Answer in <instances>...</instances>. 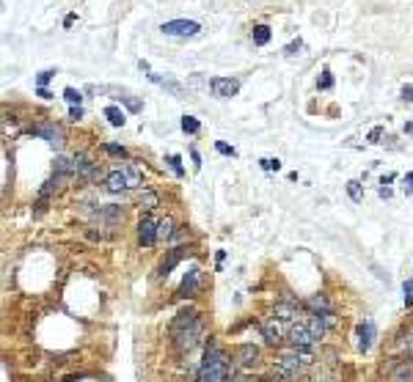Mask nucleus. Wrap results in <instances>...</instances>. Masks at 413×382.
Returning <instances> with one entry per match:
<instances>
[{
  "label": "nucleus",
  "instance_id": "nucleus-33",
  "mask_svg": "<svg viewBox=\"0 0 413 382\" xmlns=\"http://www.w3.org/2000/svg\"><path fill=\"white\" fill-rule=\"evenodd\" d=\"M119 99H124V102H127V107H130L132 113H138L141 107H144V105H141V99H132V97H127V94H121Z\"/></svg>",
  "mask_w": 413,
  "mask_h": 382
},
{
  "label": "nucleus",
  "instance_id": "nucleus-12",
  "mask_svg": "<svg viewBox=\"0 0 413 382\" xmlns=\"http://www.w3.org/2000/svg\"><path fill=\"white\" fill-rule=\"evenodd\" d=\"M375 322L372 319H367V322H361L355 327V338H358V349L361 352H369V346H372V341H375Z\"/></svg>",
  "mask_w": 413,
  "mask_h": 382
},
{
  "label": "nucleus",
  "instance_id": "nucleus-27",
  "mask_svg": "<svg viewBox=\"0 0 413 382\" xmlns=\"http://www.w3.org/2000/svg\"><path fill=\"white\" fill-rule=\"evenodd\" d=\"M64 99L69 102L72 107H80V102H83V94H80L77 88H66V91H64Z\"/></svg>",
  "mask_w": 413,
  "mask_h": 382
},
{
  "label": "nucleus",
  "instance_id": "nucleus-3",
  "mask_svg": "<svg viewBox=\"0 0 413 382\" xmlns=\"http://www.w3.org/2000/svg\"><path fill=\"white\" fill-rule=\"evenodd\" d=\"M311 355L306 349H300V346H292V349L281 352L279 355V363H276V374H279L281 379H297L303 371L311 366Z\"/></svg>",
  "mask_w": 413,
  "mask_h": 382
},
{
  "label": "nucleus",
  "instance_id": "nucleus-42",
  "mask_svg": "<svg viewBox=\"0 0 413 382\" xmlns=\"http://www.w3.org/2000/svg\"><path fill=\"white\" fill-rule=\"evenodd\" d=\"M380 198H391V190L389 187H380Z\"/></svg>",
  "mask_w": 413,
  "mask_h": 382
},
{
  "label": "nucleus",
  "instance_id": "nucleus-28",
  "mask_svg": "<svg viewBox=\"0 0 413 382\" xmlns=\"http://www.w3.org/2000/svg\"><path fill=\"white\" fill-rule=\"evenodd\" d=\"M166 162L171 165V170H174L177 176H185V168H182V160H179L177 154H168V157H166Z\"/></svg>",
  "mask_w": 413,
  "mask_h": 382
},
{
  "label": "nucleus",
  "instance_id": "nucleus-26",
  "mask_svg": "<svg viewBox=\"0 0 413 382\" xmlns=\"http://www.w3.org/2000/svg\"><path fill=\"white\" fill-rule=\"evenodd\" d=\"M347 193H350V198H353V201L358 203V201L364 198V187H361V182H358V179H350V182H347Z\"/></svg>",
  "mask_w": 413,
  "mask_h": 382
},
{
  "label": "nucleus",
  "instance_id": "nucleus-1",
  "mask_svg": "<svg viewBox=\"0 0 413 382\" xmlns=\"http://www.w3.org/2000/svg\"><path fill=\"white\" fill-rule=\"evenodd\" d=\"M201 338H204V322H201L199 311L196 308L179 311L174 325H171V341H174V346H177V352L185 355V352L196 349Z\"/></svg>",
  "mask_w": 413,
  "mask_h": 382
},
{
  "label": "nucleus",
  "instance_id": "nucleus-23",
  "mask_svg": "<svg viewBox=\"0 0 413 382\" xmlns=\"http://www.w3.org/2000/svg\"><path fill=\"white\" fill-rule=\"evenodd\" d=\"M56 173H58V176H72V173H74V160L58 157V160H56Z\"/></svg>",
  "mask_w": 413,
  "mask_h": 382
},
{
  "label": "nucleus",
  "instance_id": "nucleus-15",
  "mask_svg": "<svg viewBox=\"0 0 413 382\" xmlns=\"http://www.w3.org/2000/svg\"><path fill=\"white\" fill-rule=\"evenodd\" d=\"M149 80H152V83H157L160 88H166V91H171L177 99H185V88H182L179 83H174V80L162 77V74H157V72H149Z\"/></svg>",
  "mask_w": 413,
  "mask_h": 382
},
{
  "label": "nucleus",
  "instance_id": "nucleus-18",
  "mask_svg": "<svg viewBox=\"0 0 413 382\" xmlns=\"http://www.w3.org/2000/svg\"><path fill=\"white\" fill-rule=\"evenodd\" d=\"M135 201H138L141 209H157L160 207V195L154 193V190H141V193L135 195Z\"/></svg>",
  "mask_w": 413,
  "mask_h": 382
},
{
  "label": "nucleus",
  "instance_id": "nucleus-44",
  "mask_svg": "<svg viewBox=\"0 0 413 382\" xmlns=\"http://www.w3.org/2000/svg\"><path fill=\"white\" fill-rule=\"evenodd\" d=\"M232 382H251V379H245V377H232Z\"/></svg>",
  "mask_w": 413,
  "mask_h": 382
},
{
  "label": "nucleus",
  "instance_id": "nucleus-36",
  "mask_svg": "<svg viewBox=\"0 0 413 382\" xmlns=\"http://www.w3.org/2000/svg\"><path fill=\"white\" fill-rule=\"evenodd\" d=\"M405 195H413V170L405 176Z\"/></svg>",
  "mask_w": 413,
  "mask_h": 382
},
{
  "label": "nucleus",
  "instance_id": "nucleus-14",
  "mask_svg": "<svg viewBox=\"0 0 413 382\" xmlns=\"http://www.w3.org/2000/svg\"><path fill=\"white\" fill-rule=\"evenodd\" d=\"M33 132H36L39 138H44L52 149H61V146H64V132H61L58 127H52V124H42V127L33 129Z\"/></svg>",
  "mask_w": 413,
  "mask_h": 382
},
{
  "label": "nucleus",
  "instance_id": "nucleus-38",
  "mask_svg": "<svg viewBox=\"0 0 413 382\" xmlns=\"http://www.w3.org/2000/svg\"><path fill=\"white\" fill-rule=\"evenodd\" d=\"M402 99L405 102H413V85H405L402 88Z\"/></svg>",
  "mask_w": 413,
  "mask_h": 382
},
{
  "label": "nucleus",
  "instance_id": "nucleus-25",
  "mask_svg": "<svg viewBox=\"0 0 413 382\" xmlns=\"http://www.w3.org/2000/svg\"><path fill=\"white\" fill-rule=\"evenodd\" d=\"M267 42H270V28H267V25H259V28H254V44L265 47Z\"/></svg>",
  "mask_w": 413,
  "mask_h": 382
},
{
  "label": "nucleus",
  "instance_id": "nucleus-43",
  "mask_svg": "<svg viewBox=\"0 0 413 382\" xmlns=\"http://www.w3.org/2000/svg\"><path fill=\"white\" fill-rule=\"evenodd\" d=\"M408 360H410V363H413V338L408 341Z\"/></svg>",
  "mask_w": 413,
  "mask_h": 382
},
{
  "label": "nucleus",
  "instance_id": "nucleus-16",
  "mask_svg": "<svg viewBox=\"0 0 413 382\" xmlns=\"http://www.w3.org/2000/svg\"><path fill=\"white\" fill-rule=\"evenodd\" d=\"M72 160H74V173L77 176H83V179H94V176H97V168H94V162L86 154H77V157H72Z\"/></svg>",
  "mask_w": 413,
  "mask_h": 382
},
{
  "label": "nucleus",
  "instance_id": "nucleus-34",
  "mask_svg": "<svg viewBox=\"0 0 413 382\" xmlns=\"http://www.w3.org/2000/svg\"><path fill=\"white\" fill-rule=\"evenodd\" d=\"M215 149H218L221 154H226V157H237V149L229 146V143H221V140H218V143H215Z\"/></svg>",
  "mask_w": 413,
  "mask_h": 382
},
{
  "label": "nucleus",
  "instance_id": "nucleus-4",
  "mask_svg": "<svg viewBox=\"0 0 413 382\" xmlns=\"http://www.w3.org/2000/svg\"><path fill=\"white\" fill-rule=\"evenodd\" d=\"M141 182H144V170L138 165H124L107 173L105 190L107 193H121V190H130V187H141Z\"/></svg>",
  "mask_w": 413,
  "mask_h": 382
},
{
  "label": "nucleus",
  "instance_id": "nucleus-7",
  "mask_svg": "<svg viewBox=\"0 0 413 382\" xmlns=\"http://www.w3.org/2000/svg\"><path fill=\"white\" fill-rule=\"evenodd\" d=\"M289 341H292V346L309 349L311 344H317V336L309 330L306 322H295V325H289Z\"/></svg>",
  "mask_w": 413,
  "mask_h": 382
},
{
  "label": "nucleus",
  "instance_id": "nucleus-22",
  "mask_svg": "<svg viewBox=\"0 0 413 382\" xmlns=\"http://www.w3.org/2000/svg\"><path fill=\"white\" fill-rule=\"evenodd\" d=\"M105 119L111 121L113 127H124V121H127V115L124 110H119L116 105H111V107H105Z\"/></svg>",
  "mask_w": 413,
  "mask_h": 382
},
{
  "label": "nucleus",
  "instance_id": "nucleus-17",
  "mask_svg": "<svg viewBox=\"0 0 413 382\" xmlns=\"http://www.w3.org/2000/svg\"><path fill=\"white\" fill-rule=\"evenodd\" d=\"M182 248H177V250H171V253H168V258H162V264H160V270H157V275L160 278H168V272H171L174 267H177V264L182 261Z\"/></svg>",
  "mask_w": 413,
  "mask_h": 382
},
{
  "label": "nucleus",
  "instance_id": "nucleus-6",
  "mask_svg": "<svg viewBox=\"0 0 413 382\" xmlns=\"http://www.w3.org/2000/svg\"><path fill=\"white\" fill-rule=\"evenodd\" d=\"M262 336H265V341H267L270 346H279L281 341H284V336H289V327H284L281 319L270 316V319L262 322Z\"/></svg>",
  "mask_w": 413,
  "mask_h": 382
},
{
  "label": "nucleus",
  "instance_id": "nucleus-11",
  "mask_svg": "<svg viewBox=\"0 0 413 382\" xmlns=\"http://www.w3.org/2000/svg\"><path fill=\"white\" fill-rule=\"evenodd\" d=\"M300 303H295V300H287V303H276L273 308V316L281 319V322H297L300 319Z\"/></svg>",
  "mask_w": 413,
  "mask_h": 382
},
{
  "label": "nucleus",
  "instance_id": "nucleus-10",
  "mask_svg": "<svg viewBox=\"0 0 413 382\" xmlns=\"http://www.w3.org/2000/svg\"><path fill=\"white\" fill-rule=\"evenodd\" d=\"M199 286H201V272H199V267H190L185 272V278H182L177 295L179 297H193L196 291H199Z\"/></svg>",
  "mask_w": 413,
  "mask_h": 382
},
{
  "label": "nucleus",
  "instance_id": "nucleus-19",
  "mask_svg": "<svg viewBox=\"0 0 413 382\" xmlns=\"http://www.w3.org/2000/svg\"><path fill=\"white\" fill-rule=\"evenodd\" d=\"M391 379L394 382H413V363H399V366H394L391 368Z\"/></svg>",
  "mask_w": 413,
  "mask_h": 382
},
{
  "label": "nucleus",
  "instance_id": "nucleus-37",
  "mask_svg": "<svg viewBox=\"0 0 413 382\" xmlns=\"http://www.w3.org/2000/svg\"><path fill=\"white\" fill-rule=\"evenodd\" d=\"M83 119V107H72L69 110V121H80Z\"/></svg>",
  "mask_w": 413,
  "mask_h": 382
},
{
  "label": "nucleus",
  "instance_id": "nucleus-31",
  "mask_svg": "<svg viewBox=\"0 0 413 382\" xmlns=\"http://www.w3.org/2000/svg\"><path fill=\"white\" fill-rule=\"evenodd\" d=\"M331 85H334V74H331L328 69H325V72H322V77L317 80V88H322V91H328Z\"/></svg>",
  "mask_w": 413,
  "mask_h": 382
},
{
  "label": "nucleus",
  "instance_id": "nucleus-13",
  "mask_svg": "<svg viewBox=\"0 0 413 382\" xmlns=\"http://www.w3.org/2000/svg\"><path fill=\"white\" fill-rule=\"evenodd\" d=\"M157 226H160V220H154V217H144V220L138 223L141 245H154L157 242Z\"/></svg>",
  "mask_w": 413,
  "mask_h": 382
},
{
  "label": "nucleus",
  "instance_id": "nucleus-8",
  "mask_svg": "<svg viewBox=\"0 0 413 382\" xmlns=\"http://www.w3.org/2000/svg\"><path fill=\"white\" fill-rule=\"evenodd\" d=\"M234 360L240 368H256L262 363V352H259V346H254V344H242V346H237Z\"/></svg>",
  "mask_w": 413,
  "mask_h": 382
},
{
  "label": "nucleus",
  "instance_id": "nucleus-30",
  "mask_svg": "<svg viewBox=\"0 0 413 382\" xmlns=\"http://www.w3.org/2000/svg\"><path fill=\"white\" fill-rule=\"evenodd\" d=\"M262 168H265V170H279L281 168V160H279V157H262Z\"/></svg>",
  "mask_w": 413,
  "mask_h": 382
},
{
  "label": "nucleus",
  "instance_id": "nucleus-9",
  "mask_svg": "<svg viewBox=\"0 0 413 382\" xmlns=\"http://www.w3.org/2000/svg\"><path fill=\"white\" fill-rule=\"evenodd\" d=\"M209 88H212V94L218 99H229L240 91V83L234 77H215V80H209Z\"/></svg>",
  "mask_w": 413,
  "mask_h": 382
},
{
  "label": "nucleus",
  "instance_id": "nucleus-20",
  "mask_svg": "<svg viewBox=\"0 0 413 382\" xmlns=\"http://www.w3.org/2000/svg\"><path fill=\"white\" fill-rule=\"evenodd\" d=\"M171 237H182L179 231H174V220L171 217H166V220H160L157 226V240H171Z\"/></svg>",
  "mask_w": 413,
  "mask_h": 382
},
{
  "label": "nucleus",
  "instance_id": "nucleus-24",
  "mask_svg": "<svg viewBox=\"0 0 413 382\" xmlns=\"http://www.w3.org/2000/svg\"><path fill=\"white\" fill-rule=\"evenodd\" d=\"M199 129H201V124H199V119H196V115H182V132L196 135Z\"/></svg>",
  "mask_w": 413,
  "mask_h": 382
},
{
  "label": "nucleus",
  "instance_id": "nucleus-39",
  "mask_svg": "<svg viewBox=\"0 0 413 382\" xmlns=\"http://www.w3.org/2000/svg\"><path fill=\"white\" fill-rule=\"evenodd\" d=\"M380 135H383V129H372L369 140H372V143H380Z\"/></svg>",
  "mask_w": 413,
  "mask_h": 382
},
{
  "label": "nucleus",
  "instance_id": "nucleus-40",
  "mask_svg": "<svg viewBox=\"0 0 413 382\" xmlns=\"http://www.w3.org/2000/svg\"><path fill=\"white\" fill-rule=\"evenodd\" d=\"M405 308H413V291H405Z\"/></svg>",
  "mask_w": 413,
  "mask_h": 382
},
{
  "label": "nucleus",
  "instance_id": "nucleus-35",
  "mask_svg": "<svg viewBox=\"0 0 413 382\" xmlns=\"http://www.w3.org/2000/svg\"><path fill=\"white\" fill-rule=\"evenodd\" d=\"M105 152H107V154H113V157H124V154H127L121 146H116V143H107V146H105Z\"/></svg>",
  "mask_w": 413,
  "mask_h": 382
},
{
  "label": "nucleus",
  "instance_id": "nucleus-41",
  "mask_svg": "<svg viewBox=\"0 0 413 382\" xmlns=\"http://www.w3.org/2000/svg\"><path fill=\"white\" fill-rule=\"evenodd\" d=\"M190 157H193V162H196V168H201V157H199V152H196V149H193V152H190Z\"/></svg>",
  "mask_w": 413,
  "mask_h": 382
},
{
  "label": "nucleus",
  "instance_id": "nucleus-32",
  "mask_svg": "<svg viewBox=\"0 0 413 382\" xmlns=\"http://www.w3.org/2000/svg\"><path fill=\"white\" fill-rule=\"evenodd\" d=\"M52 77H56V72H52V69H47V72H42V74L36 77V85H39V88H44V85L50 83Z\"/></svg>",
  "mask_w": 413,
  "mask_h": 382
},
{
  "label": "nucleus",
  "instance_id": "nucleus-5",
  "mask_svg": "<svg viewBox=\"0 0 413 382\" xmlns=\"http://www.w3.org/2000/svg\"><path fill=\"white\" fill-rule=\"evenodd\" d=\"M166 36H177V39H193L201 33V25L193 22V19H174V22H166L160 28Z\"/></svg>",
  "mask_w": 413,
  "mask_h": 382
},
{
  "label": "nucleus",
  "instance_id": "nucleus-29",
  "mask_svg": "<svg viewBox=\"0 0 413 382\" xmlns=\"http://www.w3.org/2000/svg\"><path fill=\"white\" fill-rule=\"evenodd\" d=\"M300 50H303V42H300V39H295V42H289V44H287L284 55H287V58H295V55H300Z\"/></svg>",
  "mask_w": 413,
  "mask_h": 382
},
{
  "label": "nucleus",
  "instance_id": "nucleus-21",
  "mask_svg": "<svg viewBox=\"0 0 413 382\" xmlns=\"http://www.w3.org/2000/svg\"><path fill=\"white\" fill-rule=\"evenodd\" d=\"M306 305H309V308L314 311V313H334V311H331V303H328V297H322V295L311 297Z\"/></svg>",
  "mask_w": 413,
  "mask_h": 382
},
{
  "label": "nucleus",
  "instance_id": "nucleus-2",
  "mask_svg": "<svg viewBox=\"0 0 413 382\" xmlns=\"http://www.w3.org/2000/svg\"><path fill=\"white\" fill-rule=\"evenodd\" d=\"M199 382H232V368L229 358L218 344H209L199 368Z\"/></svg>",
  "mask_w": 413,
  "mask_h": 382
}]
</instances>
